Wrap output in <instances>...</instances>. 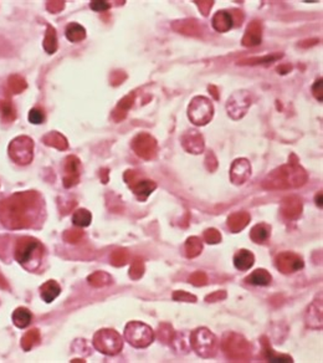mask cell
Masks as SVG:
<instances>
[{
  "label": "cell",
  "mask_w": 323,
  "mask_h": 363,
  "mask_svg": "<svg viewBox=\"0 0 323 363\" xmlns=\"http://www.w3.org/2000/svg\"><path fill=\"white\" fill-rule=\"evenodd\" d=\"M40 341V331L34 328V330L28 331L21 338V347L24 351H30L36 343Z\"/></svg>",
  "instance_id": "cell-33"
},
{
  "label": "cell",
  "mask_w": 323,
  "mask_h": 363,
  "mask_svg": "<svg viewBox=\"0 0 323 363\" xmlns=\"http://www.w3.org/2000/svg\"><path fill=\"white\" fill-rule=\"evenodd\" d=\"M42 256V245L40 242L34 238L24 237L19 239L15 247V259L25 266L26 269H33L31 264L35 263L39 265V261L41 260Z\"/></svg>",
  "instance_id": "cell-3"
},
{
  "label": "cell",
  "mask_w": 323,
  "mask_h": 363,
  "mask_svg": "<svg viewBox=\"0 0 323 363\" xmlns=\"http://www.w3.org/2000/svg\"><path fill=\"white\" fill-rule=\"evenodd\" d=\"M128 251L124 249H117L111 255V263L115 266H123L128 261Z\"/></svg>",
  "instance_id": "cell-38"
},
{
  "label": "cell",
  "mask_w": 323,
  "mask_h": 363,
  "mask_svg": "<svg viewBox=\"0 0 323 363\" xmlns=\"http://www.w3.org/2000/svg\"><path fill=\"white\" fill-rule=\"evenodd\" d=\"M280 57H282V55H267V56L264 57H252V59L246 60V61H241L240 64H247V65H257V64H271V62H275L276 60H279Z\"/></svg>",
  "instance_id": "cell-40"
},
{
  "label": "cell",
  "mask_w": 323,
  "mask_h": 363,
  "mask_svg": "<svg viewBox=\"0 0 323 363\" xmlns=\"http://www.w3.org/2000/svg\"><path fill=\"white\" fill-rule=\"evenodd\" d=\"M189 281L194 286H203L206 283V275L203 271H197V273H194L190 276Z\"/></svg>",
  "instance_id": "cell-45"
},
{
  "label": "cell",
  "mask_w": 323,
  "mask_h": 363,
  "mask_svg": "<svg viewBox=\"0 0 323 363\" xmlns=\"http://www.w3.org/2000/svg\"><path fill=\"white\" fill-rule=\"evenodd\" d=\"M29 121L34 124H40L45 121V114L41 108H33L29 112Z\"/></svg>",
  "instance_id": "cell-42"
},
{
  "label": "cell",
  "mask_w": 323,
  "mask_h": 363,
  "mask_svg": "<svg viewBox=\"0 0 323 363\" xmlns=\"http://www.w3.org/2000/svg\"><path fill=\"white\" fill-rule=\"evenodd\" d=\"M87 280L95 287H102V286L108 285L111 282V276L103 271H96L92 275L88 276Z\"/></svg>",
  "instance_id": "cell-35"
},
{
  "label": "cell",
  "mask_w": 323,
  "mask_h": 363,
  "mask_svg": "<svg viewBox=\"0 0 323 363\" xmlns=\"http://www.w3.org/2000/svg\"><path fill=\"white\" fill-rule=\"evenodd\" d=\"M198 5H199V8L202 9V11H203L204 15H206V14H208V11L210 10V8H211V5H213V4H211V1H199V3H198Z\"/></svg>",
  "instance_id": "cell-51"
},
{
  "label": "cell",
  "mask_w": 323,
  "mask_h": 363,
  "mask_svg": "<svg viewBox=\"0 0 323 363\" xmlns=\"http://www.w3.org/2000/svg\"><path fill=\"white\" fill-rule=\"evenodd\" d=\"M312 92L313 95H315V97L321 102V101H322V79L316 81V83L312 87Z\"/></svg>",
  "instance_id": "cell-49"
},
{
  "label": "cell",
  "mask_w": 323,
  "mask_h": 363,
  "mask_svg": "<svg viewBox=\"0 0 323 363\" xmlns=\"http://www.w3.org/2000/svg\"><path fill=\"white\" fill-rule=\"evenodd\" d=\"M250 222V215L246 211H238L231 214L228 218V227L233 233H238L244 229Z\"/></svg>",
  "instance_id": "cell-20"
},
{
  "label": "cell",
  "mask_w": 323,
  "mask_h": 363,
  "mask_svg": "<svg viewBox=\"0 0 323 363\" xmlns=\"http://www.w3.org/2000/svg\"><path fill=\"white\" fill-rule=\"evenodd\" d=\"M40 197L35 192L16 193L0 202V220L9 229L30 227L39 209Z\"/></svg>",
  "instance_id": "cell-1"
},
{
  "label": "cell",
  "mask_w": 323,
  "mask_h": 363,
  "mask_svg": "<svg viewBox=\"0 0 323 363\" xmlns=\"http://www.w3.org/2000/svg\"><path fill=\"white\" fill-rule=\"evenodd\" d=\"M61 292V287L59 283L54 280H49L40 287V295H41L42 300L47 304L54 301Z\"/></svg>",
  "instance_id": "cell-22"
},
{
  "label": "cell",
  "mask_w": 323,
  "mask_h": 363,
  "mask_svg": "<svg viewBox=\"0 0 323 363\" xmlns=\"http://www.w3.org/2000/svg\"><path fill=\"white\" fill-rule=\"evenodd\" d=\"M44 49L49 54H54L57 50V35L56 30L51 25H47L46 34H45L44 39Z\"/></svg>",
  "instance_id": "cell-30"
},
{
  "label": "cell",
  "mask_w": 323,
  "mask_h": 363,
  "mask_svg": "<svg viewBox=\"0 0 323 363\" xmlns=\"http://www.w3.org/2000/svg\"><path fill=\"white\" fill-rule=\"evenodd\" d=\"M131 188L132 191H133V193L137 196V198L141 199V201H146V199L151 196L152 192L157 188V186L154 182H152V180L138 179Z\"/></svg>",
  "instance_id": "cell-21"
},
{
  "label": "cell",
  "mask_w": 323,
  "mask_h": 363,
  "mask_svg": "<svg viewBox=\"0 0 323 363\" xmlns=\"http://www.w3.org/2000/svg\"><path fill=\"white\" fill-rule=\"evenodd\" d=\"M132 148L137 156L147 161L156 157L157 151H158L156 139L148 133H139L138 136L134 137L132 141Z\"/></svg>",
  "instance_id": "cell-11"
},
{
  "label": "cell",
  "mask_w": 323,
  "mask_h": 363,
  "mask_svg": "<svg viewBox=\"0 0 323 363\" xmlns=\"http://www.w3.org/2000/svg\"><path fill=\"white\" fill-rule=\"evenodd\" d=\"M204 239L208 244H218L221 240V235L216 229H208L204 233Z\"/></svg>",
  "instance_id": "cell-43"
},
{
  "label": "cell",
  "mask_w": 323,
  "mask_h": 363,
  "mask_svg": "<svg viewBox=\"0 0 323 363\" xmlns=\"http://www.w3.org/2000/svg\"><path fill=\"white\" fill-rule=\"evenodd\" d=\"M276 268L283 274H291L303 268L302 259L293 252H281L276 258Z\"/></svg>",
  "instance_id": "cell-12"
},
{
  "label": "cell",
  "mask_w": 323,
  "mask_h": 363,
  "mask_svg": "<svg viewBox=\"0 0 323 363\" xmlns=\"http://www.w3.org/2000/svg\"><path fill=\"white\" fill-rule=\"evenodd\" d=\"M31 319H33V315L25 307H19L13 312V322L19 328L28 327L31 322Z\"/></svg>",
  "instance_id": "cell-28"
},
{
  "label": "cell",
  "mask_w": 323,
  "mask_h": 363,
  "mask_svg": "<svg viewBox=\"0 0 323 363\" xmlns=\"http://www.w3.org/2000/svg\"><path fill=\"white\" fill-rule=\"evenodd\" d=\"M290 70H291V66H285V67L281 66V67H279V69H277V71L281 72V74H287Z\"/></svg>",
  "instance_id": "cell-52"
},
{
  "label": "cell",
  "mask_w": 323,
  "mask_h": 363,
  "mask_svg": "<svg viewBox=\"0 0 323 363\" xmlns=\"http://www.w3.org/2000/svg\"><path fill=\"white\" fill-rule=\"evenodd\" d=\"M250 105H251V100H250L249 92L238 91L234 95H231V97L228 100L226 110H228V114L230 115L231 119L240 120L241 117L245 116Z\"/></svg>",
  "instance_id": "cell-10"
},
{
  "label": "cell",
  "mask_w": 323,
  "mask_h": 363,
  "mask_svg": "<svg viewBox=\"0 0 323 363\" xmlns=\"http://www.w3.org/2000/svg\"><path fill=\"white\" fill-rule=\"evenodd\" d=\"M251 175V165L250 162L245 158H239L234 161L233 165L230 169V178L231 182L236 186L244 184Z\"/></svg>",
  "instance_id": "cell-13"
},
{
  "label": "cell",
  "mask_w": 323,
  "mask_h": 363,
  "mask_svg": "<svg viewBox=\"0 0 323 363\" xmlns=\"http://www.w3.org/2000/svg\"><path fill=\"white\" fill-rule=\"evenodd\" d=\"M203 250V242L199 238L192 237L185 242V252L188 258H195Z\"/></svg>",
  "instance_id": "cell-31"
},
{
  "label": "cell",
  "mask_w": 323,
  "mask_h": 363,
  "mask_svg": "<svg viewBox=\"0 0 323 363\" xmlns=\"http://www.w3.org/2000/svg\"><path fill=\"white\" fill-rule=\"evenodd\" d=\"M182 146L193 155H199L204 151V139L197 131H188L182 137Z\"/></svg>",
  "instance_id": "cell-15"
},
{
  "label": "cell",
  "mask_w": 323,
  "mask_h": 363,
  "mask_svg": "<svg viewBox=\"0 0 323 363\" xmlns=\"http://www.w3.org/2000/svg\"><path fill=\"white\" fill-rule=\"evenodd\" d=\"M0 287H8V283L1 275H0Z\"/></svg>",
  "instance_id": "cell-53"
},
{
  "label": "cell",
  "mask_w": 323,
  "mask_h": 363,
  "mask_svg": "<svg viewBox=\"0 0 323 363\" xmlns=\"http://www.w3.org/2000/svg\"><path fill=\"white\" fill-rule=\"evenodd\" d=\"M245 280H246V282L251 283V285L267 286L271 282L272 278L269 271H266L265 269H257V270L252 271Z\"/></svg>",
  "instance_id": "cell-24"
},
{
  "label": "cell",
  "mask_w": 323,
  "mask_h": 363,
  "mask_svg": "<svg viewBox=\"0 0 323 363\" xmlns=\"http://www.w3.org/2000/svg\"><path fill=\"white\" fill-rule=\"evenodd\" d=\"M282 214L287 218V219H296L298 218L302 211V204L301 201L296 197H288L282 201L281 205Z\"/></svg>",
  "instance_id": "cell-16"
},
{
  "label": "cell",
  "mask_w": 323,
  "mask_h": 363,
  "mask_svg": "<svg viewBox=\"0 0 323 363\" xmlns=\"http://www.w3.org/2000/svg\"><path fill=\"white\" fill-rule=\"evenodd\" d=\"M83 237V233L81 232V230H69V232H66L64 234V239L66 240L67 242H72V244H75V242H80V240L82 239Z\"/></svg>",
  "instance_id": "cell-44"
},
{
  "label": "cell",
  "mask_w": 323,
  "mask_h": 363,
  "mask_svg": "<svg viewBox=\"0 0 323 363\" xmlns=\"http://www.w3.org/2000/svg\"><path fill=\"white\" fill-rule=\"evenodd\" d=\"M173 299L175 301H184V302H195L197 301V297L194 295L189 294V292L185 291H175L173 294Z\"/></svg>",
  "instance_id": "cell-46"
},
{
  "label": "cell",
  "mask_w": 323,
  "mask_h": 363,
  "mask_svg": "<svg viewBox=\"0 0 323 363\" xmlns=\"http://www.w3.org/2000/svg\"><path fill=\"white\" fill-rule=\"evenodd\" d=\"M233 16L229 11L221 10L214 15L213 18V26L219 33H226L233 28Z\"/></svg>",
  "instance_id": "cell-19"
},
{
  "label": "cell",
  "mask_w": 323,
  "mask_h": 363,
  "mask_svg": "<svg viewBox=\"0 0 323 363\" xmlns=\"http://www.w3.org/2000/svg\"><path fill=\"white\" fill-rule=\"evenodd\" d=\"M261 42V25L259 21H252L249 26H247L246 34H245L244 39H242V44L245 46H255Z\"/></svg>",
  "instance_id": "cell-18"
},
{
  "label": "cell",
  "mask_w": 323,
  "mask_h": 363,
  "mask_svg": "<svg viewBox=\"0 0 323 363\" xmlns=\"http://www.w3.org/2000/svg\"><path fill=\"white\" fill-rule=\"evenodd\" d=\"M91 220H92V215L87 209H77L72 215V222L80 228L88 227L91 224Z\"/></svg>",
  "instance_id": "cell-32"
},
{
  "label": "cell",
  "mask_w": 323,
  "mask_h": 363,
  "mask_svg": "<svg viewBox=\"0 0 323 363\" xmlns=\"http://www.w3.org/2000/svg\"><path fill=\"white\" fill-rule=\"evenodd\" d=\"M133 101H134L133 93H131V95H127L126 97L122 98V100L120 101V103H118L117 107H116L115 111H113V114H112L113 119H115L117 122L122 121V120L126 117L127 111H128L129 108L132 107V105H133Z\"/></svg>",
  "instance_id": "cell-26"
},
{
  "label": "cell",
  "mask_w": 323,
  "mask_h": 363,
  "mask_svg": "<svg viewBox=\"0 0 323 363\" xmlns=\"http://www.w3.org/2000/svg\"><path fill=\"white\" fill-rule=\"evenodd\" d=\"M8 85H9V90H10L11 93H14V95H16V93H21L26 87H28V85H26V81L19 75L10 76L8 81Z\"/></svg>",
  "instance_id": "cell-36"
},
{
  "label": "cell",
  "mask_w": 323,
  "mask_h": 363,
  "mask_svg": "<svg viewBox=\"0 0 323 363\" xmlns=\"http://www.w3.org/2000/svg\"><path fill=\"white\" fill-rule=\"evenodd\" d=\"M110 3L107 1H91V9L97 13H103V11H107L110 9Z\"/></svg>",
  "instance_id": "cell-47"
},
{
  "label": "cell",
  "mask_w": 323,
  "mask_h": 363,
  "mask_svg": "<svg viewBox=\"0 0 323 363\" xmlns=\"http://www.w3.org/2000/svg\"><path fill=\"white\" fill-rule=\"evenodd\" d=\"M190 346L193 350L203 358L213 357L218 350V338L210 330L200 327L190 333Z\"/></svg>",
  "instance_id": "cell-4"
},
{
  "label": "cell",
  "mask_w": 323,
  "mask_h": 363,
  "mask_svg": "<svg viewBox=\"0 0 323 363\" xmlns=\"http://www.w3.org/2000/svg\"><path fill=\"white\" fill-rule=\"evenodd\" d=\"M80 182V161L75 156L66 158L65 163V177L64 187L71 188Z\"/></svg>",
  "instance_id": "cell-14"
},
{
  "label": "cell",
  "mask_w": 323,
  "mask_h": 363,
  "mask_svg": "<svg viewBox=\"0 0 323 363\" xmlns=\"http://www.w3.org/2000/svg\"><path fill=\"white\" fill-rule=\"evenodd\" d=\"M64 6H65L64 1H49V3H47V9H49L52 14H56L59 13V11H61L62 9H64Z\"/></svg>",
  "instance_id": "cell-48"
},
{
  "label": "cell",
  "mask_w": 323,
  "mask_h": 363,
  "mask_svg": "<svg viewBox=\"0 0 323 363\" xmlns=\"http://www.w3.org/2000/svg\"><path fill=\"white\" fill-rule=\"evenodd\" d=\"M317 304L318 302L315 301L307 310V324L313 328L322 327V306L318 309Z\"/></svg>",
  "instance_id": "cell-27"
},
{
  "label": "cell",
  "mask_w": 323,
  "mask_h": 363,
  "mask_svg": "<svg viewBox=\"0 0 323 363\" xmlns=\"http://www.w3.org/2000/svg\"><path fill=\"white\" fill-rule=\"evenodd\" d=\"M0 114L4 120L11 122L15 120V110L13 107V103L9 100H0Z\"/></svg>",
  "instance_id": "cell-37"
},
{
  "label": "cell",
  "mask_w": 323,
  "mask_h": 363,
  "mask_svg": "<svg viewBox=\"0 0 323 363\" xmlns=\"http://www.w3.org/2000/svg\"><path fill=\"white\" fill-rule=\"evenodd\" d=\"M66 38L71 42H79L86 38V30L80 24L71 23L66 26Z\"/></svg>",
  "instance_id": "cell-29"
},
{
  "label": "cell",
  "mask_w": 323,
  "mask_h": 363,
  "mask_svg": "<svg viewBox=\"0 0 323 363\" xmlns=\"http://www.w3.org/2000/svg\"><path fill=\"white\" fill-rule=\"evenodd\" d=\"M223 351L230 360L245 362L250 358V343L238 333H226L223 338Z\"/></svg>",
  "instance_id": "cell-5"
},
{
  "label": "cell",
  "mask_w": 323,
  "mask_h": 363,
  "mask_svg": "<svg viewBox=\"0 0 323 363\" xmlns=\"http://www.w3.org/2000/svg\"><path fill=\"white\" fill-rule=\"evenodd\" d=\"M34 142L26 136L16 137L9 144V156L15 163L21 165L29 164L33 161Z\"/></svg>",
  "instance_id": "cell-9"
},
{
  "label": "cell",
  "mask_w": 323,
  "mask_h": 363,
  "mask_svg": "<svg viewBox=\"0 0 323 363\" xmlns=\"http://www.w3.org/2000/svg\"><path fill=\"white\" fill-rule=\"evenodd\" d=\"M225 297H226L225 291H216V292H214V294L206 296L205 300L208 302H214V301H220V300H224Z\"/></svg>",
  "instance_id": "cell-50"
},
{
  "label": "cell",
  "mask_w": 323,
  "mask_h": 363,
  "mask_svg": "<svg viewBox=\"0 0 323 363\" xmlns=\"http://www.w3.org/2000/svg\"><path fill=\"white\" fill-rule=\"evenodd\" d=\"M262 345H264V353L269 362H292V358L290 356L277 355L276 352H274V350L270 347L269 342H266V341H264Z\"/></svg>",
  "instance_id": "cell-34"
},
{
  "label": "cell",
  "mask_w": 323,
  "mask_h": 363,
  "mask_svg": "<svg viewBox=\"0 0 323 363\" xmlns=\"http://www.w3.org/2000/svg\"><path fill=\"white\" fill-rule=\"evenodd\" d=\"M307 180V173L297 163L290 162L288 164L277 168L270 173L264 180L266 189H288L303 186Z\"/></svg>",
  "instance_id": "cell-2"
},
{
  "label": "cell",
  "mask_w": 323,
  "mask_h": 363,
  "mask_svg": "<svg viewBox=\"0 0 323 363\" xmlns=\"http://www.w3.org/2000/svg\"><path fill=\"white\" fill-rule=\"evenodd\" d=\"M144 273V265H143V261L141 259H136L133 261L131 266V270H129V276H131L133 280H137V279L141 278Z\"/></svg>",
  "instance_id": "cell-41"
},
{
  "label": "cell",
  "mask_w": 323,
  "mask_h": 363,
  "mask_svg": "<svg viewBox=\"0 0 323 363\" xmlns=\"http://www.w3.org/2000/svg\"><path fill=\"white\" fill-rule=\"evenodd\" d=\"M214 115L213 103L209 98L198 96L194 97L188 107V117L197 126H205L211 121Z\"/></svg>",
  "instance_id": "cell-7"
},
{
  "label": "cell",
  "mask_w": 323,
  "mask_h": 363,
  "mask_svg": "<svg viewBox=\"0 0 323 363\" xmlns=\"http://www.w3.org/2000/svg\"><path fill=\"white\" fill-rule=\"evenodd\" d=\"M255 263V256L251 251L249 250H239L238 252L234 256V265L236 269L241 271H246L254 265Z\"/></svg>",
  "instance_id": "cell-17"
},
{
  "label": "cell",
  "mask_w": 323,
  "mask_h": 363,
  "mask_svg": "<svg viewBox=\"0 0 323 363\" xmlns=\"http://www.w3.org/2000/svg\"><path fill=\"white\" fill-rule=\"evenodd\" d=\"M46 146H51V147L56 148V150L65 151L69 148V143H67V139L62 136L60 132H50V133L45 134L44 138H42Z\"/></svg>",
  "instance_id": "cell-23"
},
{
  "label": "cell",
  "mask_w": 323,
  "mask_h": 363,
  "mask_svg": "<svg viewBox=\"0 0 323 363\" xmlns=\"http://www.w3.org/2000/svg\"><path fill=\"white\" fill-rule=\"evenodd\" d=\"M158 336L163 342L169 343L172 342L173 338H174L175 332L172 328V326L168 323H162L158 328Z\"/></svg>",
  "instance_id": "cell-39"
},
{
  "label": "cell",
  "mask_w": 323,
  "mask_h": 363,
  "mask_svg": "<svg viewBox=\"0 0 323 363\" xmlns=\"http://www.w3.org/2000/svg\"><path fill=\"white\" fill-rule=\"evenodd\" d=\"M124 337L133 347L146 348L153 342L154 332L148 324L139 321H132L124 328Z\"/></svg>",
  "instance_id": "cell-6"
},
{
  "label": "cell",
  "mask_w": 323,
  "mask_h": 363,
  "mask_svg": "<svg viewBox=\"0 0 323 363\" xmlns=\"http://www.w3.org/2000/svg\"><path fill=\"white\" fill-rule=\"evenodd\" d=\"M93 346L97 351L105 355H117L122 347L123 341L120 333L115 330H100L93 336Z\"/></svg>",
  "instance_id": "cell-8"
},
{
  "label": "cell",
  "mask_w": 323,
  "mask_h": 363,
  "mask_svg": "<svg viewBox=\"0 0 323 363\" xmlns=\"http://www.w3.org/2000/svg\"><path fill=\"white\" fill-rule=\"evenodd\" d=\"M270 235H271V227L265 224V223L255 225L251 229V233H250L251 240L257 242V244H262V242H267L270 239Z\"/></svg>",
  "instance_id": "cell-25"
}]
</instances>
